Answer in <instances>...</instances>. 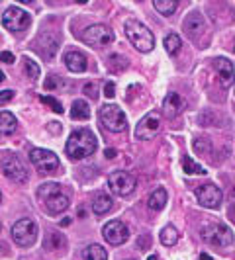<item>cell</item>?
Segmentation results:
<instances>
[{"label":"cell","instance_id":"obj_1","mask_svg":"<svg viewBox=\"0 0 235 260\" xmlns=\"http://www.w3.org/2000/svg\"><path fill=\"white\" fill-rule=\"evenodd\" d=\"M94 151H96V137L89 129L73 131L65 145V153L73 160H80L84 156H91Z\"/></svg>","mask_w":235,"mask_h":260},{"label":"cell","instance_id":"obj_2","mask_svg":"<svg viewBox=\"0 0 235 260\" xmlns=\"http://www.w3.org/2000/svg\"><path fill=\"white\" fill-rule=\"evenodd\" d=\"M126 36L139 53H149L155 45L153 31L147 26H143L139 20H128L126 22Z\"/></svg>","mask_w":235,"mask_h":260},{"label":"cell","instance_id":"obj_3","mask_svg":"<svg viewBox=\"0 0 235 260\" xmlns=\"http://www.w3.org/2000/svg\"><path fill=\"white\" fill-rule=\"evenodd\" d=\"M38 223L34 219H20L14 223L12 227V241L22 248H30L38 241Z\"/></svg>","mask_w":235,"mask_h":260},{"label":"cell","instance_id":"obj_4","mask_svg":"<svg viewBox=\"0 0 235 260\" xmlns=\"http://www.w3.org/2000/svg\"><path fill=\"white\" fill-rule=\"evenodd\" d=\"M0 169H2V174L6 178H10L14 182L24 184L27 182V169L24 165V160L16 153H6L0 160Z\"/></svg>","mask_w":235,"mask_h":260},{"label":"cell","instance_id":"obj_5","mask_svg":"<svg viewBox=\"0 0 235 260\" xmlns=\"http://www.w3.org/2000/svg\"><path fill=\"white\" fill-rule=\"evenodd\" d=\"M98 117H100V123L104 125L108 131L112 133H120L128 127V119H126V114L122 112V108H118L114 104H106L100 108L98 112Z\"/></svg>","mask_w":235,"mask_h":260},{"label":"cell","instance_id":"obj_6","mask_svg":"<svg viewBox=\"0 0 235 260\" xmlns=\"http://www.w3.org/2000/svg\"><path fill=\"white\" fill-rule=\"evenodd\" d=\"M202 239L214 247H229L233 243V233H231V229H227V225L210 223L202 229Z\"/></svg>","mask_w":235,"mask_h":260},{"label":"cell","instance_id":"obj_7","mask_svg":"<svg viewBox=\"0 0 235 260\" xmlns=\"http://www.w3.org/2000/svg\"><path fill=\"white\" fill-rule=\"evenodd\" d=\"M108 186H110V190L116 196L126 198V196H130L131 192L135 190L137 180H135V176H133L131 172L114 170V172H110V176H108Z\"/></svg>","mask_w":235,"mask_h":260},{"label":"cell","instance_id":"obj_8","mask_svg":"<svg viewBox=\"0 0 235 260\" xmlns=\"http://www.w3.org/2000/svg\"><path fill=\"white\" fill-rule=\"evenodd\" d=\"M30 24H32V16L26 10L18 8V6H10L6 12L2 14V26L6 27L8 31L20 34V31L27 29Z\"/></svg>","mask_w":235,"mask_h":260},{"label":"cell","instance_id":"obj_9","mask_svg":"<svg viewBox=\"0 0 235 260\" xmlns=\"http://www.w3.org/2000/svg\"><path fill=\"white\" fill-rule=\"evenodd\" d=\"M114 39H116L114 31L108 26H102V24L89 26L84 29V34H82V41L92 45V47H106V45H110Z\"/></svg>","mask_w":235,"mask_h":260},{"label":"cell","instance_id":"obj_10","mask_svg":"<svg viewBox=\"0 0 235 260\" xmlns=\"http://www.w3.org/2000/svg\"><path fill=\"white\" fill-rule=\"evenodd\" d=\"M30 160L41 174H51L59 169V158L53 151L47 149H32L30 151Z\"/></svg>","mask_w":235,"mask_h":260},{"label":"cell","instance_id":"obj_11","mask_svg":"<svg viewBox=\"0 0 235 260\" xmlns=\"http://www.w3.org/2000/svg\"><path fill=\"white\" fill-rule=\"evenodd\" d=\"M161 125H163L161 114H159V112H149V114L141 117L139 123L135 125V137L141 139V141H147V139L155 137L157 133L161 131Z\"/></svg>","mask_w":235,"mask_h":260},{"label":"cell","instance_id":"obj_12","mask_svg":"<svg viewBox=\"0 0 235 260\" xmlns=\"http://www.w3.org/2000/svg\"><path fill=\"white\" fill-rule=\"evenodd\" d=\"M196 200L202 208L218 209L223 200V194L216 184H202L196 188Z\"/></svg>","mask_w":235,"mask_h":260},{"label":"cell","instance_id":"obj_13","mask_svg":"<svg viewBox=\"0 0 235 260\" xmlns=\"http://www.w3.org/2000/svg\"><path fill=\"white\" fill-rule=\"evenodd\" d=\"M102 235H104L106 243H110L112 247H120L130 239V229L122 221H108L102 229Z\"/></svg>","mask_w":235,"mask_h":260},{"label":"cell","instance_id":"obj_14","mask_svg":"<svg viewBox=\"0 0 235 260\" xmlns=\"http://www.w3.org/2000/svg\"><path fill=\"white\" fill-rule=\"evenodd\" d=\"M214 69H216V73H218V77H220V84H222L223 88H227V86L233 84L235 67L229 59H223V57L214 59Z\"/></svg>","mask_w":235,"mask_h":260},{"label":"cell","instance_id":"obj_15","mask_svg":"<svg viewBox=\"0 0 235 260\" xmlns=\"http://www.w3.org/2000/svg\"><path fill=\"white\" fill-rule=\"evenodd\" d=\"M184 100L181 94H177V92H169L167 96H165V100H163V114L165 117H169V119H174L177 116H181V112L184 110Z\"/></svg>","mask_w":235,"mask_h":260},{"label":"cell","instance_id":"obj_16","mask_svg":"<svg viewBox=\"0 0 235 260\" xmlns=\"http://www.w3.org/2000/svg\"><path fill=\"white\" fill-rule=\"evenodd\" d=\"M202 31H204V18H202V14L200 12L188 14L186 20H184V34L190 39H194V38H198Z\"/></svg>","mask_w":235,"mask_h":260},{"label":"cell","instance_id":"obj_17","mask_svg":"<svg viewBox=\"0 0 235 260\" xmlns=\"http://www.w3.org/2000/svg\"><path fill=\"white\" fill-rule=\"evenodd\" d=\"M69 206H71V200H69L63 192H61V194H57V196H51V198H47V200H45V209H47L51 215L63 213V211L69 209Z\"/></svg>","mask_w":235,"mask_h":260},{"label":"cell","instance_id":"obj_18","mask_svg":"<svg viewBox=\"0 0 235 260\" xmlns=\"http://www.w3.org/2000/svg\"><path fill=\"white\" fill-rule=\"evenodd\" d=\"M65 65L71 73H84L86 71V57L78 51H69L65 55Z\"/></svg>","mask_w":235,"mask_h":260},{"label":"cell","instance_id":"obj_19","mask_svg":"<svg viewBox=\"0 0 235 260\" xmlns=\"http://www.w3.org/2000/svg\"><path fill=\"white\" fill-rule=\"evenodd\" d=\"M112 208H114V200L106 194V192H98V194L94 196V200H92V211L96 215H106Z\"/></svg>","mask_w":235,"mask_h":260},{"label":"cell","instance_id":"obj_20","mask_svg":"<svg viewBox=\"0 0 235 260\" xmlns=\"http://www.w3.org/2000/svg\"><path fill=\"white\" fill-rule=\"evenodd\" d=\"M167 192L163 188H157L155 192H151L149 198H147V206L153 209V211H161V209L167 206Z\"/></svg>","mask_w":235,"mask_h":260},{"label":"cell","instance_id":"obj_21","mask_svg":"<svg viewBox=\"0 0 235 260\" xmlns=\"http://www.w3.org/2000/svg\"><path fill=\"white\" fill-rule=\"evenodd\" d=\"M16 125H18V121H16L14 114H10V112H0V135H10V133H14Z\"/></svg>","mask_w":235,"mask_h":260},{"label":"cell","instance_id":"obj_22","mask_svg":"<svg viewBox=\"0 0 235 260\" xmlns=\"http://www.w3.org/2000/svg\"><path fill=\"white\" fill-rule=\"evenodd\" d=\"M71 117L73 119H89L91 117V108L84 100H75L71 106Z\"/></svg>","mask_w":235,"mask_h":260},{"label":"cell","instance_id":"obj_23","mask_svg":"<svg viewBox=\"0 0 235 260\" xmlns=\"http://www.w3.org/2000/svg\"><path fill=\"white\" fill-rule=\"evenodd\" d=\"M153 6H155V10L159 14L170 16V14H174L179 2H177V0H153Z\"/></svg>","mask_w":235,"mask_h":260},{"label":"cell","instance_id":"obj_24","mask_svg":"<svg viewBox=\"0 0 235 260\" xmlns=\"http://www.w3.org/2000/svg\"><path fill=\"white\" fill-rule=\"evenodd\" d=\"M161 243L165 247H172L179 243V231L172 227V225H167L163 231H161Z\"/></svg>","mask_w":235,"mask_h":260},{"label":"cell","instance_id":"obj_25","mask_svg":"<svg viewBox=\"0 0 235 260\" xmlns=\"http://www.w3.org/2000/svg\"><path fill=\"white\" fill-rule=\"evenodd\" d=\"M61 194V184H55V182H47L43 184V186H39L38 190V198L39 200H47V198H51V196H57Z\"/></svg>","mask_w":235,"mask_h":260},{"label":"cell","instance_id":"obj_26","mask_svg":"<svg viewBox=\"0 0 235 260\" xmlns=\"http://www.w3.org/2000/svg\"><path fill=\"white\" fill-rule=\"evenodd\" d=\"M43 247L47 248V250L63 248L65 247V239H63V235H59V233H47L45 241H43Z\"/></svg>","mask_w":235,"mask_h":260},{"label":"cell","instance_id":"obj_27","mask_svg":"<svg viewBox=\"0 0 235 260\" xmlns=\"http://www.w3.org/2000/svg\"><path fill=\"white\" fill-rule=\"evenodd\" d=\"M84 260H108V252L100 245H91L84 250Z\"/></svg>","mask_w":235,"mask_h":260},{"label":"cell","instance_id":"obj_28","mask_svg":"<svg viewBox=\"0 0 235 260\" xmlns=\"http://www.w3.org/2000/svg\"><path fill=\"white\" fill-rule=\"evenodd\" d=\"M181 47H183V43H181V38L177 34H169L165 38V49H167V53H169L170 57H174L177 53L181 51Z\"/></svg>","mask_w":235,"mask_h":260},{"label":"cell","instance_id":"obj_29","mask_svg":"<svg viewBox=\"0 0 235 260\" xmlns=\"http://www.w3.org/2000/svg\"><path fill=\"white\" fill-rule=\"evenodd\" d=\"M183 170L186 174H206V170L202 169L196 160H192L190 156H183Z\"/></svg>","mask_w":235,"mask_h":260},{"label":"cell","instance_id":"obj_30","mask_svg":"<svg viewBox=\"0 0 235 260\" xmlns=\"http://www.w3.org/2000/svg\"><path fill=\"white\" fill-rule=\"evenodd\" d=\"M24 67H26V73L27 77L32 78V80H38L39 78V65L36 63V61H32V59H24Z\"/></svg>","mask_w":235,"mask_h":260},{"label":"cell","instance_id":"obj_31","mask_svg":"<svg viewBox=\"0 0 235 260\" xmlns=\"http://www.w3.org/2000/svg\"><path fill=\"white\" fill-rule=\"evenodd\" d=\"M39 100H41L43 104L49 106L53 112H57V114H63V112H65V110H63V106H61V102H59V100H55V98H51V96H39Z\"/></svg>","mask_w":235,"mask_h":260},{"label":"cell","instance_id":"obj_32","mask_svg":"<svg viewBox=\"0 0 235 260\" xmlns=\"http://www.w3.org/2000/svg\"><path fill=\"white\" fill-rule=\"evenodd\" d=\"M82 92H84V94H86L91 100H98V86H96L94 82H89V84H84Z\"/></svg>","mask_w":235,"mask_h":260},{"label":"cell","instance_id":"obj_33","mask_svg":"<svg viewBox=\"0 0 235 260\" xmlns=\"http://www.w3.org/2000/svg\"><path fill=\"white\" fill-rule=\"evenodd\" d=\"M208 147H210V143L206 141V139H196L194 141V149L198 151V153H206Z\"/></svg>","mask_w":235,"mask_h":260},{"label":"cell","instance_id":"obj_34","mask_svg":"<svg viewBox=\"0 0 235 260\" xmlns=\"http://www.w3.org/2000/svg\"><path fill=\"white\" fill-rule=\"evenodd\" d=\"M14 98V90H2L0 92V106L8 104Z\"/></svg>","mask_w":235,"mask_h":260},{"label":"cell","instance_id":"obj_35","mask_svg":"<svg viewBox=\"0 0 235 260\" xmlns=\"http://www.w3.org/2000/svg\"><path fill=\"white\" fill-rule=\"evenodd\" d=\"M104 96L106 98H114V96H116V86H114V82H106Z\"/></svg>","mask_w":235,"mask_h":260},{"label":"cell","instance_id":"obj_36","mask_svg":"<svg viewBox=\"0 0 235 260\" xmlns=\"http://www.w3.org/2000/svg\"><path fill=\"white\" fill-rule=\"evenodd\" d=\"M59 86V77H49L45 80V88L47 90H53V88H57Z\"/></svg>","mask_w":235,"mask_h":260},{"label":"cell","instance_id":"obj_37","mask_svg":"<svg viewBox=\"0 0 235 260\" xmlns=\"http://www.w3.org/2000/svg\"><path fill=\"white\" fill-rule=\"evenodd\" d=\"M0 61L10 65V63H14V55L10 51H2V53H0Z\"/></svg>","mask_w":235,"mask_h":260},{"label":"cell","instance_id":"obj_38","mask_svg":"<svg viewBox=\"0 0 235 260\" xmlns=\"http://www.w3.org/2000/svg\"><path fill=\"white\" fill-rule=\"evenodd\" d=\"M227 217L231 219V223H235V202L227 208Z\"/></svg>","mask_w":235,"mask_h":260},{"label":"cell","instance_id":"obj_39","mask_svg":"<svg viewBox=\"0 0 235 260\" xmlns=\"http://www.w3.org/2000/svg\"><path fill=\"white\" fill-rule=\"evenodd\" d=\"M104 155L108 156V158H114V156H116V151H114V149H106Z\"/></svg>","mask_w":235,"mask_h":260},{"label":"cell","instance_id":"obj_40","mask_svg":"<svg viewBox=\"0 0 235 260\" xmlns=\"http://www.w3.org/2000/svg\"><path fill=\"white\" fill-rule=\"evenodd\" d=\"M200 260H212V256L206 254V252H202V254H200Z\"/></svg>","mask_w":235,"mask_h":260},{"label":"cell","instance_id":"obj_41","mask_svg":"<svg viewBox=\"0 0 235 260\" xmlns=\"http://www.w3.org/2000/svg\"><path fill=\"white\" fill-rule=\"evenodd\" d=\"M69 223H71V219H69V217H65V219H63V221L59 223V225H61V227H67V225H69Z\"/></svg>","mask_w":235,"mask_h":260},{"label":"cell","instance_id":"obj_42","mask_svg":"<svg viewBox=\"0 0 235 260\" xmlns=\"http://www.w3.org/2000/svg\"><path fill=\"white\" fill-rule=\"evenodd\" d=\"M147 260H159V256H155V254H151V256H149Z\"/></svg>","mask_w":235,"mask_h":260},{"label":"cell","instance_id":"obj_43","mask_svg":"<svg viewBox=\"0 0 235 260\" xmlns=\"http://www.w3.org/2000/svg\"><path fill=\"white\" fill-rule=\"evenodd\" d=\"M4 78H6V77H4V73H2V71H0V82H2V80H4Z\"/></svg>","mask_w":235,"mask_h":260},{"label":"cell","instance_id":"obj_44","mask_svg":"<svg viewBox=\"0 0 235 260\" xmlns=\"http://www.w3.org/2000/svg\"><path fill=\"white\" fill-rule=\"evenodd\" d=\"M0 202H2V192H0Z\"/></svg>","mask_w":235,"mask_h":260},{"label":"cell","instance_id":"obj_45","mask_svg":"<svg viewBox=\"0 0 235 260\" xmlns=\"http://www.w3.org/2000/svg\"><path fill=\"white\" fill-rule=\"evenodd\" d=\"M233 51H235V45H233Z\"/></svg>","mask_w":235,"mask_h":260},{"label":"cell","instance_id":"obj_46","mask_svg":"<svg viewBox=\"0 0 235 260\" xmlns=\"http://www.w3.org/2000/svg\"><path fill=\"white\" fill-rule=\"evenodd\" d=\"M126 260H131V258H126Z\"/></svg>","mask_w":235,"mask_h":260}]
</instances>
